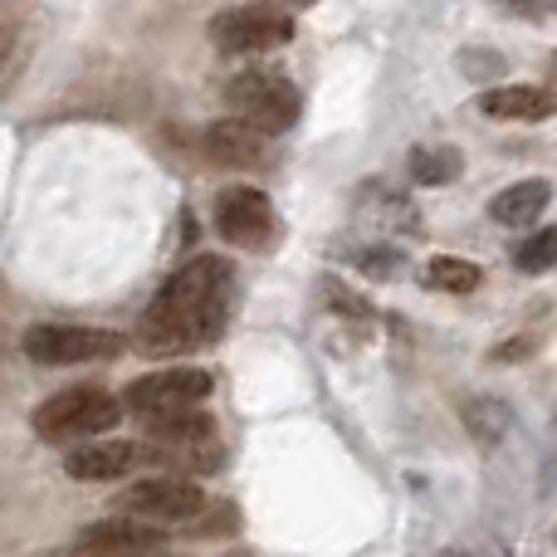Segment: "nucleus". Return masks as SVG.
I'll return each instance as SVG.
<instances>
[{
	"label": "nucleus",
	"mask_w": 557,
	"mask_h": 557,
	"mask_svg": "<svg viewBox=\"0 0 557 557\" xmlns=\"http://www.w3.org/2000/svg\"><path fill=\"white\" fill-rule=\"evenodd\" d=\"M225 318H231V270L201 255L162 284V294L137 323V347L157 357L191 352L225 333Z\"/></svg>",
	"instance_id": "obj_1"
},
{
	"label": "nucleus",
	"mask_w": 557,
	"mask_h": 557,
	"mask_svg": "<svg viewBox=\"0 0 557 557\" xmlns=\"http://www.w3.org/2000/svg\"><path fill=\"white\" fill-rule=\"evenodd\" d=\"M127 406L113 401L98 386H74V392H54L49 401L35 406L29 425H35L45 441H88V435H103L123 421Z\"/></svg>",
	"instance_id": "obj_2"
},
{
	"label": "nucleus",
	"mask_w": 557,
	"mask_h": 557,
	"mask_svg": "<svg viewBox=\"0 0 557 557\" xmlns=\"http://www.w3.org/2000/svg\"><path fill=\"white\" fill-rule=\"evenodd\" d=\"M225 98H231L235 117H240L245 127H255L260 137L288 133V127L298 123V88L288 84L284 74H264V69L235 74Z\"/></svg>",
	"instance_id": "obj_3"
},
{
	"label": "nucleus",
	"mask_w": 557,
	"mask_h": 557,
	"mask_svg": "<svg viewBox=\"0 0 557 557\" xmlns=\"http://www.w3.org/2000/svg\"><path fill=\"white\" fill-rule=\"evenodd\" d=\"M211 396V372L201 367H172V372H152V376H137L127 386L123 406L143 421H176V416H196V406Z\"/></svg>",
	"instance_id": "obj_4"
},
{
	"label": "nucleus",
	"mask_w": 557,
	"mask_h": 557,
	"mask_svg": "<svg viewBox=\"0 0 557 557\" xmlns=\"http://www.w3.org/2000/svg\"><path fill=\"white\" fill-rule=\"evenodd\" d=\"M123 352V337L108 327L84 323H35L25 333V357L45 367H74V362H108Z\"/></svg>",
	"instance_id": "obj_5"
},
{
	"label": "nucleus",
	"mask_w": 557,
	"mask_h": 557,
	"mask_svg": "<svg viewBox=\"0 0 557 557\" xmlns=\"http://www.w3.org/2000/svg\"><path fill=\"white\" fill-rule=\"evenodd\" d=\"M211 39L221 54H264L294 39V15L284 5H231L211 20Z\"/></svg>",
	"instance_id": "obj_6"
},
{
	"label": "nucleus",
	"mask_w": 557,
	"mask_h": 557,
	"mask_svg": "<svg viewBox=\"0 0 557 557\" xmlns=\"http://www.w3.org/2000/svg\"><path fill=\"white\" fill-rule=\"evenodd\" d=\"M206 509V494L196 480L186 474H152V480H137L123 494V519L137 523H191Z\"/></svg>",
	"instance_id": "obj_7"
},
{
	"label": "nucleus",
	"mask_w": 557,
	"mask_h": 557,
	"mask_svg": "<svg viewBox=\"0 0 557 557\" xmlns=\"http://www.w3.org/2000/svg\"><path fill=\"white\" fill-rule=\"evenodd\" d=\"M215 231L240 250H270L278 240V215L270 206V196L255 186H231L215 196Z\"/></svg>",
	"instance_id": "obj_8"
},
{
	"label": "nucleus",
	"mask_w": 557,
	"mask_h": 557,
	"mask_svg": "<svg viewBox=\"0 0 557 557\" xmlns=\"http://www.w3.org/2000/svg\"><path fill=\"white\" fill-rule=\"evenodd\" d=\"M147 445L137 441H94V445H74L64 460V474L69 480H88V484H103V480H123L133 474L137 465L147 460Z\"/></svg>",
	"instance_id": "obj_9"
},
{
	"label": "nucleus",
	"mask_w": 557,
	"mask_h": 557,
	"mask_svg": "<svg viewBox=\"0 0 557 557\" xmlns=\"http://www.w3.org/2000/svg\"><path fill=\"white\" fill-rule=\"evenodd\" d=\"M137 553H162V533L152 523H137V519H108L84 529L74 557H137Z\"/></svg>",
	"instance_id": "obj_10"
},
{
	"label": "nucleus",
	"mask_w": 557,
	"mask_h": 557,
	"mask_svg": "<svg viewBox=\"0 0 557 557\" xmlns=\"http://www.w3.org/2000/svg\"><path fill=\"white\" fill-rule=\"evenodd\" d=\"M480 113L499 117V123H543L557 117V88H533V84H509L480 94Z\"/></svg>",
	"instance_id": "obj_11"
},
{
	"label": "nucleus",
	"mask_w": 557,
	"mask_h": 557,
	"mask_svg": "<svg viewBox=\"0 0 557 557\" xmlns=\"http://www.w3.org/2000/svg\"><path fill=\"white\" fill-rule=\"evenodd\" d=\"M206 152L221 166H260L264 162V137L245 127L240 117H221L206 127Z\"/></svg>",
	"instance_id": "obj_12"
},
{
	"label": "nucleus",
	"mask_w": 557,
	"mask_h": 557,
	"mask_svg": "<svg viewBox=\"0 0 557 557\" xmlns=\"http://www.w3.org/2000/svg\"><path fill=\"white\" fill-rule=\"evenodd\" d=\"M553 206V186L548 182H519V186H504L499 196L490 201V215L499 225H533V221H543V211Z\"/></svg>",
	"instance_id": "obj_13"
},
{
	"label": "nucleus",
	"mask_w": 557,
	"mask_h": 557,
	"mask_svg": "<svg viewBox=\"0 0 557 557\" xmlns=\"http://www.w3.org/2000/svg\"><path fill=\"white\" fill-rule=\"evenodd\" d=\"M460 172H465V162L450 147H416L411 152V182H421V186H445Z\"/></svg>",
	"instance_id": "obj_14"
},
{
	"label": "nucleus",
	"mask_w": 557,
	"mask_h": 557,
	"mask_svg": "<svg viewBox=\"0 0 557 557\" xmlns=\"http://www.w3.org/2000/svg\"><path fill=\"white\" fill-rule=\"evenodd\" d=\"M425 284L445 288V294H470V288H480V264L455 260V255H435L425 264Z\"/></svg>",
	"instance_id": "obj_15"
},
{
	"label": "nucleus",
	"mask_w": 557,
	"mask_h": 557,
	"mask_svg": "<svg viewBox=\"0 0 557 557\" xmlns=\"http://www.w3.org/2000/svg\"><path fill=\"white\" fill-rule=\"evenodd\" d=\"M513 264H519L523 274H543L557 264V225H543V231H533L529 240L513 250Z\"/></svg>",
	"instance_id": "obj_16"
},
{
	"label": "nucleus",
	"mask_w": 557,
	"mask_h": 557,
	"mask_svg": "<svg viewBox=\"0 0 557 557\" xmlns=\"http://www.w3.org/2000/svg\"><path fill=\"white\" fill-rule=\"evenodd\" d=\"M465 421L480 431V441H499V435L509 431V411H504V406H490V401H470L465 406Z\"/></svg>",
	"instance_id": "obj_17"
},
{
	"label": "nucleus",
	"mask_w": 557,
	"mask_h": 557,
	"mask_svg": "<svg viewBox=\"0 0 557 557\" xmlns=\"http://www.w3.org/2000/svg\"><path fill=\"white\" fill-rule=\"evenodd\" d=\"M137 557H172V553H137Z\"/></svg>",
	"instance_id": "obj_18"
}]
</instances>
